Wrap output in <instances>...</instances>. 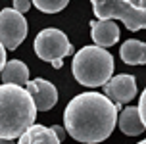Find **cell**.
I'll return each mask as SVG.
<instances>
[{
    "label": "cell",
    "instance_id": "cell-1",
    "mask_svg": "<svg viewBox=\"0 0 146 144\" xmlns=\"http://www.w3.org/2000/svg\"><path fill=\"white\" fill-rule=\"evenodd\" d=\"M119 104H113L106 94L83 92L66 106L64 127L67 135L79 142L98 144L113 133L117 125Z\"/></svg>",
    "mask_w": 146,
    "mask_h": 144
},
{
    "label": "cell",
    "instance_id": "cell-2",
    "mask_svg": "<svg viewBox=\"0 0 146 144\" xmlns=\"http://www.w3.org/2000/svg\"><path fill=\"white\" fill-rule=\"evenodd\" d=\"M35 102L25 88L15 85H0V138H19L35 125Z\"/></svg>",
    "mask_w": 146,
    "mask_h": 144
},
{
    "label": "cell",
    "instance_id": "cell-3",
    "mask_svg": "<svg viewBox=\"0 0 146 144\" xmlns=\"http://www.w3.org/2000/svg\"><path fill=\"white\" fill-rule=\"evenodd\" d=\"M113 69H115L113 56L100 46H83L75 54L71 65L73 77L77 79V83L88 88L104 86L111 79Z\"/></svg>",
    "mask_w": 146,
    "mask_h": 144
},
{
    "label": "cell",
    "instance_id": "cell-4",
    "mask_svg": "<svg viewBox=\"0 0 146 144\" xmlns=\"http://www.w3.org/2000/svg\"><path fill=\"white\" fill-rule=\"evenodd\" d=\"M92 10L98 19H119L129 31L146 29V0H94Z\"/></svg>",
    "mask_w": 146,
    "mask_h": 144
},
{
    "label": "cell",
    "instance_id": "cell-5",
    "mask_svg": "<svg viewBox=\"0 0 146 144\" xmlns=\"http://www.w3.org/2000/svg\"><path fill=\"white\" fill-rule=\"evenodd\" d=\"M35 52L42 62H50L56 69H62L64 58L73 52V46L64 31L50 27L35 36Z\"/></svg>",
    "mask_w": 146,
    "mask_h": 144
},
{
    "label": "cell",
    "instance_id": "cell-6",
    "mask_svg": "<svg viewBox=\"0 0 146 144\" xmlns=\"http://www.w3.org/2000/svg\"><path fill=\"white\" fill-rule=\"evenodd\" d=\"M27 36V19L14 8H4L0 12V42L6 50H15Z\"/></svg>",
    "mask_w": 146,
    "mask_h": 144
},
{
    "label": "cell",
    "instance_id": "cell-7",
    "mask_svg": "<svg viewBox=\"0 0 146 144\" xmlns=\"http://www.w3.org/2000/svg\"><path fill=\"white\" fill-rule=\"evenodd\" d=\"M104 92L113 104H129L137 96V79L133 75H115L104 85Z\"/></svg>",
    "mask_w": 146,
    "mask_h": 144
},
{
    "label": "cell",
    "instance_id": "cell-8",
    "mask_svg": "<svg viewBox=\"0 0 146 144\" xmlns=\"http://www.w3.org/2000/svg\"><path fill=\"white\" fill-rule=\"evenodd\" d=\"M25 90L31 94V98L35 102L36 111H48L56 106L58 102V90L46 79H33L27 83Z\"/></svg>",
    "mask_w": 146,
    "mask_h": 144
},
{
    "label": "cell",
    "instance_id": "cell-9",
    "mask_svg": "<svg viewBox=\"0 0 146 144\" xmlns=\"http://www.w3.org/2000/svg\"><path fill=\"white\" fill-rule=\"evenodd\" d=\"M90 36L94 46L100 48H108L119 40V27L115 21L111 19H98V21H90Z\"/></svg>",
    "mask_w": 146,
    "mask_h": 144
},
{
    "label": "cell",
    "instance_id": "cell-10",
    "mask_svg": "<svg viewBox=\"0 0 146 144\" xmlns=\"http://www.w3.org/2000/svg\"><path fill=\"white\" fill-rule=\"evenodd\" d=\"M2 85H15V86H27L29 83V67L21 60H10L0 73Z\"/></svg>",
    "mask_w": 146,
    "mask_h": 144
},
{
    "label": "cell",
    "instance_id": "cell-11",
    "mask_svg": "<svg viewBox=\"0 0 146 144\" xmlns=\"http://www.w3.org/2000/svg\"><path fill=\"white\" fill-rule=\"evenodd\" d=\"M17 144H62L56 133L44 125H33L17 138Z\"/></svg>",
    "mask_w": 146,
    "mask_h": 144
},
{
    "label": "cell",
    "instance_id": "cell-12",
    "mask_svg": "<svg viewBox=\"0 0 146 144\" xmlns=\"http://www.w3.org/2000/svg\"><path fill=\"white\" fill-rule=\"evenodd\" d=\"M119 56L129 65H144L146 64V44L137 38H129L121 44Z\"/></svg>",
    "mask_w": 146,
    "mask_h": 144
},
{
    "label": "cell",
    "instance_id": "cell-13",
    "mask_svg": "<svg viewBox=\"0 0 146 144\" xmlns=\"http://www.w3.org/2000/svg\"><path fill=\"white\" fill-rule=\"evenodd\" d=\"M119 129L123 135L127 137H135V135H140L144 131V123L140 119V113H139V106H129L125 108L119 115Z\"/></svg>",
    "mask_w": 146,
    "mask_h": 144
},
{
    "label": "cell",
    "instance_id": "cell-14",
    "mask_svg": "<svg viewBox=\"0 0 146 144\" xmlns=\"http://www.w3.org/2000/svg\"><path fill=\"white\" fill-rule=\"evenodd\" d=\"M33 4L44 14H58L67 6V0H35Z\"/></svg>",
    "mask_w": 146,
    "mask_h": 144
},
{
    "label": "cell",
    "instance_id": "cell-15",
    "mask_svg": "<svg viewBox=\"0 0 146 144\" xmlns=\"http://www.w3.org/2000/svg\"><path fill=\"white\" fill-rule=\"evenodd\" d=\"M139 113H140V119L144 123V129H146V88L144 92L140 94V100H139Z\"/></svg>",
    "mask_w": 146,
    "mask_h": 144
},
{
    "label": "cell",
    "instance_id": "cell-16",
    "mask_svg": "<svg viewBox=\"0 0 146 144\" xmlns=\"http://www.w3.org/2000/svg\"><path fill=\"white\" fill-rule=\"evenodd\" d=\"M29 8H31L29 0H15V2H14V10H15V12H19V14H25Z\"/></svg>",
    "mask_w": 146,
    "mask_h": 144
},
{
    "label": "cell",
    "instance_id": "cell-17",
    "mask_svg": "<svg viewBox=\"0 0 146 144\" xmlns=\"http://www.w3.org/2000/svg\"><path fill=\"white\" fill-rule=\"evenodd\" d=\"M6 48H4V44L0 42V73L4 71V67H6Z\"/></svg>",
    "mask_w": 146,
    "mask_h": 144
},
{
    "label": "cell",
    "instance_id": "cell-18",
    "mask_svg": "<svg viewBox=\"0 0 146 144\" xmlns=\"http://www.w3.org/2000/svg\"><path fill=\"white\" fill-rule=\"evenodd\" d=\"M54 133H56V137L60 138V142L66 138V135H67V131H66V127H58V125H54V127H50Z\"/></svg>",
    "mask_w": 146,
    "mask_h": 144
},
{
    "label": "cell",
    "instance_id": "cell-19",
    "mask_svg": "<svg viewBox=\"0 0 146 144\" xmlns=\"http://www.w3.org/2000/svg\"><path fill=\"white\" fill-rule=\"evenodd\" d=\"M0 144H17L14 140H6V138H0Z\"/></svg>",
    "mask_w": 146,
    "mask_h": 144
},
{
    "label": "cell",
    "instance_id": "cell-20",
    "mask_svg": "<svg viewBox=\"0 0 146 144\" xmlns=\"http://www.w3.org/2000/svg\"><path fill=\"white\" fill-rule=\"evenodd\" d=\"M139 144H146V138H144V140H140V142Z\"/></svg>",
    "mask_w": 146,
    "mask_h": 144
}]
</instances>
